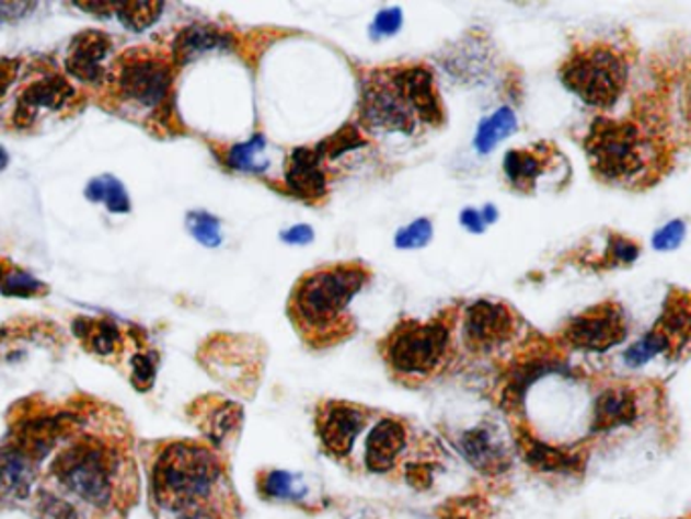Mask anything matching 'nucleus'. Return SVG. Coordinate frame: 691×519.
I'll return each instance as SVG.
<instances>
[{
    "instance_id": "nucleus-41",
    "label": "nucleus",
    "mask_w": 691,
    "mask_h": 519,
    "mask_svg": "<svg viewBox=\"0 0 691 519\" xmlns=\"http://www.w3.org/2000/svg\"><path fill=\"white\" fill-rule=\"evenodd\" d=\"M288 242H295V244H304V242H309L312 240V232L309 226H299V228H295L292 232H288L285 235Z\"/></svg>"
},
{
    "instance_id": "nucleus-2",
    "label": "nucleus",
    "mask_w": 691,
    "mask_h": 519,
    "mask_svg": "<svg viewBox=\"0 0 691 519\" xmlns=\"http://www.w3.org/2000/svg\"><path fill=\"white\" fill-rule=\"evenodd\" d=\"M104 108L145 128L173 118V57L154 47H128L110 61L100 85Z\"/></svg>"
},
{
    "instance_id": "nucleus-42",
    "label": "nucleus",
    "mask_w": 691,
    "mask_h": 519,
    "mask_svg": "<svg viewBox=\"0 0 691 519\" xmlns=\"http://www.w3.org/2000/svg\"><path fill=\"white\" fill-rule=\"evenodd\" d=\"M7 161H9V157H7V152L0 149V171L7 166Z\"/></svg>"
},
{
    "instance_id": "nucleus-8",
    "label": "nucleus",
    "mask_w": 691,
    "mask_h": 519,
    "mask_svg": "<svg viewBox=\"0 0 691 519\" xmlns=\"http://www.w3.org/2000/svg\"><path fill=\"white\" fill-rule=\"evenodd\" d=\"M450 325L442 316L418 323L406 321L385 339V359L404 376H430L448 356Z\"/></svg>"
},
{
    "instance_id": "nucleus-24",
    "label": "nucleus",
    "mask_w": 691,
    "mask_h": 519,
    "mask_svg": "<svg viewBox=\"0 0 691 519\" xmlns=\"http://www.w3.org/2000/svg\"><path fill=\"white\" fill-rule=\"evenodd\" d=\"M516 114L511 109H499L481 124L476 135V149L481 152L491 151L497 142H502L503 138L509 137L516 130Z\"/></svg>"
},
{
    "instance_id": "nucleus-5",
    "label": "nucleus",
    "mask_w": 691,
    "mask_h": 519,
    "mask_svg": "<svg viewBox=\"0 0 691 519\" xmlns=\"http://www.w3.org/2000/svg\"><path fill=\"white\" fill-rule=\"evenodd\" d=\"M584 149L595 175L602 181L645 187L661 177L665 163L661 147L638 124L600 116L592 123Z\"/></svg>"
},
{
    "instance_id": "nucleus-1",
    "label": "nucleus",
    "mask_w": 691,
    "mask_h": 519,
    "mask_svg": "<svg viewBox=\"0 0 691 519\" xmlns=\"http://www.w3.org/2000/svg\"><path fill=\"white\" fill-rule=\"evenodd\" d=\"M82 106V94L47 57H0V132L35 135Z\"/></svg>"
},
{
    "instance_id": "nucleus-32",
    "label": "nucleus",
    "mask_w": 691,
    "mask_h": 519,
    "mask_svg": "<svg viewBox=\"0 0 691 519\" xmlns=\"http://www.w3.org/2000/svg\"><path fill=\"white\" fill-rule=\"evenodd\" d=\"M638 256V247L635 242L626 240L623 235L612 233L609 242V254H607V266H626L633 264Z\"/></svg>"
},
{
    "instance_id": "nucleus-14",
    "label": "nucleus",
    "mask_w": 691,
    "mask_h": 519,
    "mask_svg": "<svg viewBox=\"0 0 691 519\" xmlns=\"http://www.w3.org/2000/svg\"><path fill=\"white\" fill-rule=\"evenodd\" d=\"M395 73L421 124L440 126L445 123V108L436 90L433 73L421 66L395 68Z\"/></svg>"
},
{
    "instance_id": "nucleus-30",
    "label": "nucleus",
    "mask_w": 691,
    "mask_h": 519,
    "mask_svg": "<svg viewBox=\"0 0 691 519\" xmlns=\"http://www.w3.org/2000/svg\"><path fill=\"white\" fill-rule=\"evenodd\" d=\"M90 197L94 199H102L108 204L112 211H128V199H126V193L118 181L114 178H95L94 183L90 185Z\"/></svg>"
},
{
    "instance_id": "nucleus-29",
    "label": "nucleus",
    "mask_w": 691,
    "mask_h": 519,
    "mask_svg": "<svg viewBox=\"0 0 691 519\" xmlns=\"http://www.w3.org/2000/svg\"><path fill=\"white\" fill-rule=\"evenodd\" d=\"M240 420H242V411H240L235 404H223V406L211 416L207 435L219 445V442H223V440L230 437L231 432L240 426Z\"/></svg>"
},
{
    "instance_id": "nucleus-11",
    "label": "nucleus",
    "mask_w": 691,
    "mask_h": 519,
    "mask_svg": "<svg viewBox=\"0 0 691 519\" xmlns=\"http://www.w3.org/2000/svg\"><path fill=\"white\" fill-rule=\"evenodd\" d=\"M516 335V314L507 307L481 301L469 307L464 337L475 351H491Z\"/></svg>"
},
{
    "instance_id": "nucleus-22",
    "label": "nucleus",
    "mask_w": 691,
    "mask_h": 519,
    "mask_svg": "<svg viewBox=\"0 0 691 519\" xmlns=\"http://www.w3.org/2000/svg\"><path fill=\"white\" fill-rule=\"evenodd\" d=\"M545 147L542 149H517V151L507 152L505 157V175L509 178V183L514 185V189L521 193H531L538 177L545 171Z\"/></svg>"
},
{
    "instance_id": "nucleus-25",
    "label": "nucleus",
    "mask_w": 691,
    "mask_h": 519,
    "mask_svg": "<svg viewBox=\"0 0 691 519\" xmlns=\"http://www.w3.org/2000/svg\"><path fill=\"white\" fill-rule=\"evenodd\" d=\"M110 11H116L126 27L145 31L159 19L163 4L161 2H124V4L110 2Z\"/></svg>"
},
{
    "instance_id": "nucleus-35",
    "label": "nucleus",
    "mask_w": 691,
    "mask_h": 519,
    "mask_svg": "<svg viewBox=\"0 0 691 519\" xmlns=\"http://www.w3.org/2000/svg\"><path fill=\"white\" fill-rule=\"evenodd\" d=\"M433 235V226L426 219H418L416 223H412L404 232L398 235V246L400 247H421L428 244Z\"/></svg>"
},
{
    "instance_id": "nucleus-31",
    "label": "nucleus",
    "mask_w": 691,
    "mask_h": 519,
    "mask_svg": "<svg viewBox=\"0 0 691 519\" xmlns=\"http://www.w3.org/2000/svg\"><path fill=\"white\" fill-rule=\"evenodd\" d=\"M262 151H264V140L254 138L247 145H240L231 151L230 163L233 166H240V169H247V171H260L266 166L264 161H260Z\"/></svg>"
},
{
    "instance_id": "nucleus-40",
    "label": "nucleus",
    "mask_w": 691,
    "mask_h": 519,
    "mask_svg": "<svg viewBox=\"0 0 691 519\" xmlns=\"http://www.w3.org/2000/svg\"><path fill=\"white\" fill-rule=\"evenodd\" d=\"M462 223L467 226V228H471L473 232H483V228H485V221H483V216L475 211V209H467L464 214L461 216Z\"/></svg>"
},
{
    "instance_id": "nucleus-16",
    "label": "nucleus",
    "mask_w": 691,
    "mask_h": 519,
    "mask_svg": "<svg viewBox=\"0 0 691 519\" xmlns=\"http://www.w3.org/2000/svg\"><path fill=\"white\" fill-rule=\"evenodd\" d=\"M35 461L16 442L0 447V501H21L35 483Z\"/></svg>"
},
{
    "instance_id": "nucleus-17",
    "label": "nucleus",
    "mask_w": 691,
    "mask_h": 519,
    "mask_svg": "<svg viewBox=\"0 0 691 519\" xmlns=\"http://www.w3.org/2000/svg\"><path fill=\"white\" fill-rule=\"evenodd\" d=\"M404 424L385 418L371 428L366 440V465L373 473L390 471L406 449Z\"/></svg>"
},
{
    "instance_id": "nucleus-33",
    "label": "nucleus",
    "mask_w": 691,
    "mask_h": 519,
    "mask_svg": "<svg viewBox=\"0 0 691 519\" xmlns=\"http://www.w3.org/2000/svg\"><path fill=\"white\" fill-rule=\"evenodd\" d=\"M189 228L191 233L205 246H217L221 240L216 219L207 214H191Z\"/></svg>"
},
{
    "instance_id": "nucleus-28",
    "label": "nucleus",
    "mask_w": 691,
    "mask_h": 519,
    "mask_svg": "<svg viewBox=\"0 0 691 519\" xmlns=\"http://www.w3.org/2000/svg\"><path fill=\"white\" fill-rule=\"evenodd\" d=\"M262 489L274 499H300L304 493V487H300L297 478L286 471L268 473L262 481Z\"/></svg>"
},
{
    "instance_id": "nucleus-27",
    "label": "nucleus",
    "mask_w": 691,
    "mask_h": 519,
    "mask_svg": "<svg viewBox=\"0 0 691 519\" xmlns=\"http://www.w3.org/2000/svg\"><path fill=\"white\" fill-rule=\"evenodd\" d=\"M366 145L367 140L361 137V132L353 124H347V126L339 128L335 135L325 138L321 145H316L314 149L323 159H335V157H341V154L359 149V147H366Z\"/></svg>"
},
{
    "instance_id": "nucleus-6",
    "label": "nucleus",
    "mask_w": 691,
    "mask_h": 519,
    "mask_svg": "<svg viewBox=\"0 0 691 519\" xmlns=\"http://www.w3.org/2000/svg\"><path fill=\"white\" fill-rule=\"evenodd\" d=\"M221 481L223 471L214 451L187 440L166 445L150 471L157 504L181 516L204 509Z\"/></svg>"
},
{
    "instance_id": "nucleus-4",
    "label": "nucleus",
    "mask_w": 691,
    "mask_h": 519,
    "mask_svg": "<svg viewBox=\"0 0 691 519\" xmlns=\"http://www.w3.org/2000/svg\"><path fill=\"white\" fill-rule=\"evenodd\" d=\"M49 475L78 501L104 511L123 497L130 471L116 447L102 438L83 437L55 454Z\"/></svg>"
},
{
    "instance_id": "nucleus-3",
    "label": "nucleus",
    "mask_w": 691,
    "mask_h": 519,
    "mask_svg": "<svg viewBox=\"0 0 691 519\" xmlns=\"http://www.w3.org/2000/svg\"><path fill=\"white\" fill-rule=\"evenodd\" d=\"M367 276L369 273L357 262L304 274L288 302V313L300 335L314 347L333 345L352 335L347 307L366 285Z\"/></svg>"
},
{
    "instance_id": "nucleus-38",
    "label": "nucleus",
    "mask_w": 691,
    "mask_h": 519,
    "mask_svg": "<svg viewBox=\"0 0 691 519\" xmlns=\"http://www.w3.org/2000/svg\"><path fill=\"white\" fill-rule=\"evenodd\" d=\"M407 481H410V485H414V487H418V489H426V487H428V485L433 483V473H430V466H407Z\"/></svg>"
},
{
    "instance_id": "nucleus-26",
    "label": "nucleus",
    "mask_w": 691,
    "mask_h": 519,
    "mask_svg": "<svg viewBox=\"0 0 691 519\" xmlns=\"http://www.w3.org/2000/svg\"><path fill=\"white\" fill-rule=\"evenodd\" d=\"M223 43L221 33L211 31V28L204 27H191L189 31H185L178 42H176L175 57L178 61H185L187 57L195 54H201L207 49H214L217 45Z\"/></svg>"
},
{
    "instance_id": "nucleus-21",
    "label": "nucleus",
    "mask_w": 691,
    "mask_h": 519,
    "mask_svg": "<svg viewBox=\"0 0 691 519\" xmlns=\"http://www.w3.org/2000/svg\"><path fill=\"white\" fill-rule=\"evenodd\" d=\"M519 449L529 465L543 473H574L580 469L576 454L556 449L552 445H543L542 440L528 432H519Z\"/></svg>"
},
{
    "instance_id": "nucleus-15",
    "label": "nucleus",
    "mask_w": 691,
    "mask_h": 519,
    "mask_svg": "<svg viewBox=\"0 0 691 519\" xmlns=\"http://www.w3.org/2000/svg\"><path fill=\"white\" fill-rule=\"evenodd\" d=\"M323 157L316 149L300 147L292 151L286 164V183L290 192L304 201H319L326 195V173Z\"/></svg>"
},
{
    "instance_id": "nucleus-7",
    "label": "nucleus",
    "mask_w": 691,
    "mask_h": 519,
    "mask_svg": "<svg viewBox=\"0 0 691 519\" xmlns=\"http://www.w3.org/2000/svg\"><path fill=\"white\" fill-rule=\"evenodd\" d=\"M562 82L595 108H610L624 92L629 68L621 54L607 45L576 49L560 69Z\"/></svg>"
},
{
    "instance_id": "nucleus-39",
    "label": "nucleus",
    "mask_w": 691,
    "mask_h": 519,
    "mask_svg": "<svg viewBox=\"0 0 691 519\" xmlns=\"http://www.w3.org/2000/svg\"><path fill=\"white\" fill-rule=\"evenodd\" d=\"M402 23V13L398 9H390V11H383L376 21V28L383 33V35H392L395 28L400 27Z\"/></svg>"
},
{
    "instance_id": "nucleus-19",
    "label": "nucleus",
    "mask_w": 691,
    "mask_h": 519,
    "mask_svg": "<svg viewBox=\"0 0 691 519\" xmlns=\"http://www.w3.org/2000/svg\"><path fill=\"white\" fill-rule=\"evenodd\" d=\"M664 343L665 351L678 354L690 342V297L688 292L673 290L665 302L664 316L650 331Z\"/></svg>"
},
{
    "instance_id": "nucleus-13",
    "label": "nucleus",
    "mask_w": 691,
    "mask_h": 519,
    "mask_svg": "<svg viewBox=\"0 0 691 519\" xmlns=\"http://www.w3.org/2000/svg\"><path fill=\"white\" fill-rule=\"evenodd\" d=\"M316 426L326 451L335 457H347L355 438L366 426V412L345 402H331L319 414Z\"/></svg>"
},
{
    "instance_id": "nucleus-36",
    "label": "nucleus",
    "mask_w": 691,
    "mask_h": 519,
    "mask_svg": "<svg viewBox=\"0 0 691 519\" xmlns=\"http://www.w3.org/2000/svg\"><path fill=\"white\" fill-rule=\"evenodd\" d=\"M154 380V361L147 356H136L133 359V382L138 390H149Z\"/></svg>"
},
{
    "instance_id": "nucleus-10",
    "label": "nucleus",
    "mask_w": 691,
    "mask_h": 519,
    "mask_svg": "<svg viewBox=\"0 0 691 519\" xmlns=\"http://www.w3.org/2000/svg\"><path fill=\"white\" fill-rule=\"evenodd\" d=\"M629 325L623 309L614 302H602L586 309L564 328V339L586 351H607L624 342Z\"/></svg>"
},
{
    "instance_id": "nucleus-9",
    "label": "nucleus",
    "mask_w": 691,
    "mask_h": 519,
    "mask_svg": "<svg viewBox=\"0 0 691 519\" xmlns=\"http://www.w3.org/2000/svg\"><path fill=\"white\" fill-rule=\"evenodd\" d=\"M361 118L378 130L416 132L421 120L400 85L395 68L367 73L361 85Z\"/></svg>"
},
{
    "instance_id": "nucleus-20",
    "label": "nucleus",
    "mask_w": 691,
    "mask_h": 519,
    "mask_svg": "<svg viewBox=\"0 0 691 519\" xmlns=\"http://www.w3.org/2000/svg\"><path fill=\"white\" fill-rule=\"evenodd\" d=\"M637 418V400L629 388H610L598 396L595 404L592 430L604 432L617 426L631 424Z\"/></svg>"
},
{
    "instance_id": "nucleus-23",
    "label": "nucleus",
    "mask_w": 691,
    "mask_h": 519,
    "mask_svg": "<svg viewBox=\"0 0 691 519\" xmlns=\"http://www.w3.org/2000/svg\"><path fill=\"white\" fill-rule=\"evenodd\" d=\"M78 335L83 343L102 357L120 356L124 339L118 327L108 321H95V319H82L76 325Z\"/></svg>"
},
{
    "instance_id": "nucleus-18",
    "label": "nucleus",
    "mask_w": 691,
    "mask_h": 519,
    "mask_svg": "<svg viewBox=\"0 0 691 519\" xmlns=\"http://www.w3.org/2000/svg\"><path fill=\"white\" fill-rule=\"evenodd\" d=\"M459 449L467 457V461L481 473L497 475L509 469V454L505 451L502 440L495 437L487 426H476L473 430H467L459 440Z\"/></svg>"
},
{
    "instance_id": "nucleus-34",
    "label": "nucleus",
    "mask_w": 691,
    "mask_h": 519,
    "mask_svg": "<svg viewBox=\"0 0 691 519\" xmlns=\"http://www.w3.org/2000/svg\"><path fill=\"white\" fill-rule=\"evenodd\" d=\"M665 351L664 343L657 339V335H653V333H647L645 335V339H641V342L635 343L629 351H626V364L629 366H643L645 361H649L650 357L657 356V354H661Z\"/></svg>"
},
{
    "instance_id": "nucleus-12",
    "label": "nucleus",
    "mask_w": 691,
    "mask_h": 519,
    "mask_svg": "<svg viewBox=\"0 0 691 519\" xmlns=\"http://www.w3.org/2000/svg\"><path fill=\"white\" fill-rule=\"evenodd\" d=\"M112 61V42L100 31H85L69 45L66 69L69 76L97 88L104 82Z\"/></svg>"
},
{
    "instance_id": "nucleus-37",
    "label": "nucleus",
    "mask_w": 691,
    "mask_h": 519,
    "mask_svg": "<svg viewBox=\"0 0 691 519\" xmlns=\"http://www.w3.org/2000/svg\"><path fill=\"white\" fill-rule=\"evenodd\" d=\"M683 233H686L683 221H673V223H669L667 228H664L661 232L655 235V247H657V250L678 247L679 242L683 240Z\"/></svg>"
}]
</instances>
